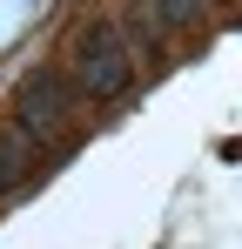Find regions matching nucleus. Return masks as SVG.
Wrapping results in <instances>:
<instances>
[{"label": "nucleus", "mask_w": 242, "mask_h": 249, "mask_svg": "<svg viewBox=\"0 0 242 249\" xmlns=\"http://www.w3.org/2000/svg\"><path fill=\"white\" fill-rule=\"evenodd\" d=\"M148 14H155V27H195L202 0H141Z\"/></svg>", "instance_id": "nucleus-4"}, {"label": "nucleus", "mask_w": 242, "mask_h": 249, "mask_svg": "<svg viewBox=\"0 0 242 249\" xmlns=\"http://www.w3.org/2000/svg\"><path fill=\"white\" fill-rule=\"evenodd\" d=\"M68 115H74V101H68V88H61V74H27L20 81V94H14V128L27 135V142H61L68 135Z\"/></svg>", "instance_id": "nucleus-2"}, {"label": "nucleus", "mask_w": 242, "mask_h": 249, "mask_svg": "<svg viewBox=\"0 0 242 249\" xmlns=\"http://www.w3.org/2000/svg\"><path fill=\"white\" fill-rule=\"evenodd\" d=\"M27 162H34V142H27L20 128H7V135H0V196H7V189H20Z\"/></svg>", "instance_id": "nucleus-3"}, {"label": "nucleus", "mask_w": 242, "mask_h": 249, "mask_svg": "<svg viewBox=\"0 0 242 249\" xmlns=\"http://www.w3.org/2000/svg\"><path fill=\"white\" fill-rule=\"evenodd\" d=\"M68 68H74V88L87 101H115V94H128V81H135V54L121 41V27H108V20L81 27L74 41H68Z\"/></svg>", "instance_id": "nucleus-1"}]
</instances>
